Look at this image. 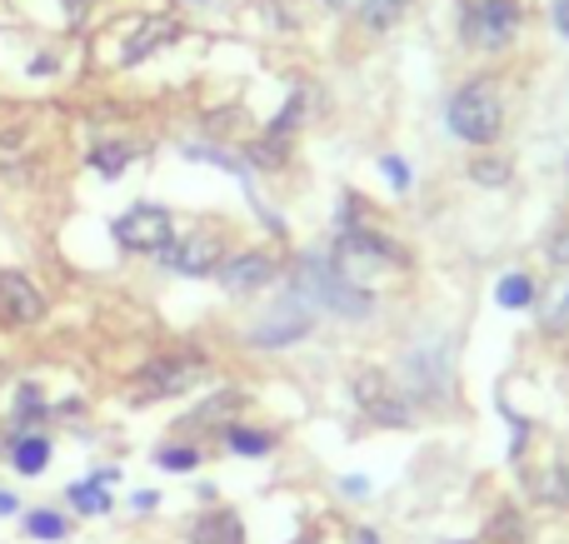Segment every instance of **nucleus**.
Segmentation results:
<instances>
[{
  "label": "nucleus",
  "mask_w": 569,
  "mask_h": 544,
  "mask_svg": "<svg viewBox=\"0 0 569 544\" xmlns=\"http://www.w3.org/2000/svg\"><path fill=\"white\" fill-rule=\"evenodd\" d=\"M555 26H560V36H569V0H555Z\"/></svg>",
  "instance_id": "nucleus-34"
},
{
  "label": "nucleus",
  "mask_w": 569,
  "mask_h": 544,
  "mask_svg": "<svg viewBox=\"0 0 569 544\" xmlns=\"http://www.w3.org/2000/svg\"><path fill=\"white\" fill-rule=\"evenodd\" d=\"M16 510H20L16 495H10V490H0V515H16Z\"/></svg>",
  "instance_id": "nucleus-36"
},
{
  "label": "nucleus",
  "mask_w": 569,
  "mask_h": 544,
  "mask_svg": "<svg viewBox=\"0 0 569 544\" xmlns=\"http://www.w3.org/2000/svg\"><path fill=\"white\" fill-rule=\"evenodd\" d=\"M50 460H56V445H50L40 430H26V435L10 440V465H16V475H46Z\"/></svg>",
  "instance_id": "nucleus-12"
},
{
  "label": "nucleus",
  "mask_w": 569,
  "mask_h": 544,
  "mask_svg": "<svg viewBox=\"0 0 569 544\" xmlns=\"http://www.w3.org/2000/svg\"><path fill=\"white\" fill-rule=\"evenodd\" d=\"M545 325H550V330H569V290L560 295V305H555L550 315H545Z\"/></svg>",
  "instance_id": "nucleus-31"
},
{
  "label": "nucleus",
  "mask_w": 569,
  "mask_h": 544,
  "mask_svg": "<svg viewBox=\"0 0 569 544\" xmlns=\"http://www.w3.org/2000/svg\"><path fill=\"white\" fill-rule=\"evenodd\" d=\"M246 405V395H236V390H226V395H210L206 405L196 410V415L186 420V425H216V420H226V415H236V410Z\"/></svg>",
  "instance_id": "nucleus-22"
},
{
  "label": "nucleus",
  "mask_w": 569,
  "mask_h": 544,
  "mask_svg": "<svg viewBox=\"0 0 569 544\" xmlns=\"http://www.w3.org/2000/svg\"><path fill=\"white\" fill-rule=\"evenodd\" d=\"M180 36V26L176 20H166V16H150V20H140L136 26V36L126 40V66H140V60L150 56V50H160V46H170V40Z\"/></svg>",
  "instance_id": "nucleus-13"
},
{
  "label": "nucleus",
  "mask_w": 569,
  "mask_h": 544,
  "mask_svg": "<svg viewBox=\"0 0 569 544\" xmlns=\"http://www.w3.org/2000/svg\"><path fill=\"white\" fill-rule=\"evenodd\" d=\"M295 295H300L305 305H320L340 320H370V310H375L370 290L355 285V280L335 265V255H315V250L295 260Z\"/></svg>",
  "instance_id": "nucleus-1"
},
{
  "label": "nucleus",
  "mask_w": 569,
  "mask_h": 544,
  "mask_svg": "<svg viewBox=\"0 0 569 544\" xmlns=\"http://www.w3.org/2000/svg\"><path fill=\"white\" fill-rule=\"evenodd\" d=\"M0 380H6V365H0Z\"/></svg>",
  "instance_id": "nucleus-38"
},
{
  "label": "nucleus",
  "mask_w": 569,
  "mask_h": 544,
  "mask_svg": "<svg viewBox=\"0 0 569 544\" xmlns=\"http://www.w3.org/2000/svg\"><path fill=\"white\" fill-rule=\"evenodd\" d=\"M220 260H226V245H220V235H210V230H196V235L186 240H170L166 250H160V265L176 270V275H216Z\"/></svg>",
  "instance_id": "nucleus-8"
},
{
  "label": "nucleus",
  "mask_w": 569,
  "mask_h": 544,
  "mask_svg": "<svg viewBox=\"0 0 569 544\" xmlns=\"http://www.w3.org/2000/svg\"><path fill=\"white\" fill-rule=\"evenodd\" d=\"M405 375H410V400H435L450 390V365H445V345L410 350L405 355Z\"/></svg>",
  "instance_id": "nucleus-11"
},
{
  "label": "nucleus",
  "mask_w": 569,
  "mask_h": 544,
  "mask_svg": "<svg viewBox=\"0 0 569 544\" xmlns=\"http://www.w3.org/2000/svg\"><path fill=\"white\" fill-rule=\"evenodd\" d=\"M276 275H280V265H276V255H266V250L230 255V260H220V270H216L220 290H230V295H256V290H266Z\"/></svg>",
  "instance_id": "nucleus-9"
},
{
  "label": "nucleus",
  "mask_w": 569,
  "mask_h": 544,
  "mask_svg": "<svg viewBox=\"0 0 569 544\" xmlns=\"http://www.w3.org/2000/svg\"><path fill=\"white\" fill-rule=\"evenodd\" d=\"M156 505H160V495H156V490H140V495L130 500V510H136V515H150V510H156Z\"/></svg>",
  "instance_id": "nucleus-32"
},
{
  "label": "nucleus",
  "mask_w": 569,
  "mask_h": 544,
  "mask_svg": "<svg viewBox=\"0 0 569 544\" xmlns=\"http://www.w3.org/2000/svg\"><path fill=\"white\" fill-rule=\"evenodd\" d=\"M200 375H206V355H196V350L160 355V360H150V365H140L136 400L140 405H150V400H176V395H186V390H196Z\"/></svg>",
  "instance_id": "nucleus-4"
},
{
  "label": "nucleus",
  "mask_w": 569,
  "mask_h": 544,
  "mask_svg": "<svg viewBox=\"0 0 569 544\" xmlns=\"http://www.w3.org/2000/svg\"><path fill=\"white\" fill-rule=\"evenodd\" d=\"M310 330H315V305H305L300 295H290V300H280L270 315H260L256 325H250V345L284 350V345H300Z\"/></svg>",
  "instance_id": "nucleus-7"
},
{
  "label": "nucleus",
  "mask_w": 569,
  "mask_h": 544,
  "mask_svg": "<svg viewBox=\"0 0 569 544\" xmlns=\"http://www.w3.org/2000/svg\"><path fill=\"white\" fill-rule=\"evenodd\" d=\"M40 315H46V295H40L20 270H0V320L26 330V325H36Z\"/></svg>",
  "instance_id": "nucleus-10"
},
{
  "label": "nucleus",
  "mask_w": 569,
  "mask_h": 544,
  "mask_svg": "<svg viewBox=\"0 0 569 544\" xmlns=\"http://www.w3.org/2000/svg\"><path fill=\"white\" fill-rule=\"evenodd\" d=\"M190 544H246V525L236 510H210L190 525Z\"/></svg>",
  "instance_id": "nucleus-14"
},
{
  "label": "nucleus",
  "mask_w": 569,
  "mask_h": 544,
  "mask_svg": "<svg viewBox=\"0 0 569 544\" xmlns=\"http://www.w3.org/2000/svg\"><path fill=\"white\" fill-rule=\"evenodd\" d=\"M66 500H70V510H80V515H110V490L90 475L76 480V485H66Z\"/></svg>",
  "instance_id": "nucleus-18"
},
{
  "label": "nucleus",
  "mask_w": 569,
  "mask_h": 544,
  "mask_svg": "<svg viewBox=\"0 0 569 544\" xmlns=\"http://www.w3.org/2000/svg\"><path fill=\"white\" fill-rule=\"evenodd\" d=\"M50 70H56V60H50V56H36V60H30V75H50Z\"/></svg>",
  "instance_id": "nucleus-35"
},
{
  "label": "nucleus",
  "mask_w": 569,
  "mask_h": 544,
  "mask_svg": "<svg viewBox=\"0 0 569 544\" xmlns=\"http://www.w3.org/2000/svg\"><path fill=\"white\" fill-rule=\"evenodd\" d=\"M186 160H206V165H220V170H230V175H246V165H240L230 150H216V145H186Z\"/></svg>",
  "instance_id": "nucleus-26"
},
{
  "label": "nucleus",
  "mask_w": 569,
  "mask_h": 544,
  "mask_svg": "<svg viewBox=\"0 0 569 544\" xmlns=\"http://www.w3.org/2000/svg\"><path fill=\"white\" fill-rule=\"evenodd\" d=\"M405 10H410V0H360L365 26H375V30H390Z\"/></svg>",
  "instance_id": "nucleus-23"
},
{
  "label": "nucleus",
  "mask_w": 569,
  "mask_h": 544,
  "mask_svg": "<svg viewBox=\"0 0 569 544\" xmlns=\"http://www.w3.org/2000/svg\"><path fill=\"white\" fill-rule=\"evenodd\" d=\"M20 530H26V540H46V544H60V540L70 535L66 515H56V510H30Z\"/></svg>",
  "instance_id": "nucleus-21"
},
{
  "label": "nucleus",
  "mask_w": 569,
  "mask_h": 544,
  "mask_svg": "<svg viewBox=\"0 0 569 544\" xmlns=\"http://www.w3.org/2000/svg\"><path fill=\"white\" fill-rule=\"evenodd\" d=\"M545 255H550V265L569 270V220L560 230H550V240H545Z\"/></svg>",
  "instance_id": "nucleus-28"
},
{
  "label": "nucleus",
  "mask_w": 569,
  "mask_h": 544,
  "mask_svg": "<svg viewBox=\"0 0 569 544\" xmlns=\"http://www.w3.org/2000/svg\"><path fill=\"white\" fill-rule=\"evenodd\" d=\"M156 465L170 470V475H190V470L200 465V450L196 445H166V450H156Z\"/></svg>",
  "instance_id": "nucleus-25"
},
{
  "label": "nucleus",
  "mask_w": 569,
  "mask_h": 544,
  "mask_svg": "<svg viewBox=\"0 0 569 544\" xmlns=\"http://www.w3.org/2000/svg\"><path fill=\"white\" fill-rule=\"evenodd\" d=\"M490 540H500V544H525V520H520V510H515V505L495 510V520H490Z\"/></svg>",
  "instance_id": "nucleus-24"
},
{
  "label": "nucleus",
  "mask_w": 569,
  "mask_h": 544,
  "mask_svg": "<svg viewBox=\"0 0 569 544\" xmlns=\"http://www.w3.org/2000/svg\"><path fill=\"white\" fill-rule=\"evenodd\" d=\"M470 180H475V185H485V190H495V185H505V180H510V165H505V160H475Z\"/></svg>",
  "instance_id": "nucleus-27"
},
{
  "label": "nucleus",
  "mask_w": 569,
  "mask_h": 544,
  "mask_svg": "<svg viewBox=\"0 0 569 544\" xmlns=\"http://www.w3.org/2000/svg\"><path fill=\"white\" fill-rule=\"evenodd\" d=\"M110 235H116V245L130 250V255H160V250L176 240V220H170L166 205H130L126 215L110 225Z\"/></svg>",
  "instance_id": "nucleus-6"
},
{
  "label": "nucleus",
  "mask_w": 569,
  "mask_h": 544,
  "mask_svg": "<svg viewBox=\"0 0 569 544\" xmlns=\"http://www.w3.org/2000/svg\"><path fill=\"white\" fill-rule=\"evenodd\" d=\"M220 440H226V450L240 460H266L270 450H276V435H270V430H250V425H226Z\"/></svg>",
  "instance_id": "nucleus-15"
},
{
  "label": "nucleus",
  "mask_w": 569,
  "mask_h": 544,
  "mask_svg": "<svg viewBox=\"0 0 569 544\" xmlns=\"http://www.w3.org/2000/svg\"><path fill=\"white\" fill-rule=\"evenodd\" d=\"M535 500L550 510H569V460H555L535 475Z\"/></svg>",
  "instance_id": "nucleus-17"
},
{
  "label": "nucleus",
  "mask_w": 569,
  "mask_h": 544,
  "mask_svg": "<svg viewBox=\"0 0 569 544\" xmlns=\"http://www.w3.org/2000/svg\"><path fill=\"white\" fill-rule=\"evenodd\" d=\"M340 495L345 500H370V480H365V475H345L340 480Z\"/></svg>",
  "instance_id": "nucleus-30"
},
{
  "label": "nucleus",
  "mask_w": 569,
  "mask_h": 544,
  "mask_svg": "<svg viewBox=\"0 0 569 544\" xmlns=\"http://www.w3.org/2000/svg\"><path fill=\"white\" fill-rule=\"evenodd\" d=\"M495 305H500V310H530L535 305V280L520 275V270H515V275H505L500 285H495Z\"/></svg>",
  "instance_id": "nucleus-20"
},
{
  "label": "nucleus",
  "mask_w": 569,
  "mask_h": 544,
  "mask_svg": "<svg viewBox=\"0 0 569 544\" xmlns=\"http://www.w3.org/2000/svg\"><path fill=\"white\" fill-rule=\"evenodd\" d=\"M136 160V145H120V140H100L96 150H90V170L106 180H120V170Z\"/></svg>",
  "instance_id": "nucleus-19"
},
{
  "label": "nucleus",
  "mask_w": 569,
  "mask_h": 544,
  "mask_svg": "<svg viewBox=\"0 0 569 544\" xmlns=\"http://www.w3.org/2000/svg\"><path fill=\"white\" fill-rule=\"evenodd\" d=\"M445 125H450L460 140H470V145H490V140H500V130H505L500 85L485 80V75L470 80V85H460L450 95V105H445Z\"/></svg>",
  "instance_id": "nucleus-2"
},
{
  "label": "nucleus",
  "mask_w": 569,
  "mask_h": 544,
  "mask_svg": "<svg viewBox=\"0 0 569 544\" xmlns=\"http://www.w3.org/2000/svg\"><path fill=\"white\" fill-rule=\"evenodd\" d=\"M300 544H320V540H315V535H305V540H300Z\"/></svg>",
  "instance_id": "nucleus-37"
},
{
  "label": "nucleus",
  "mask_w": 569,
  "mask_h": 544,
  "mask_svg": "<svg viewBox=\"0 0 569 544\" xmlns=\"http://www.w3.org/2000/svg\"><path fill=\"white\" fill-rule=\"evenodd\" d=\"M355 405L365 410V420H375V425H385V430L415 425L410 390H400L390 375H380V370H360V375H355Z\"/></svg>",
  "instance_id": "nucleus-5"
},
{
  "label": "nucleus",
  "mask_w": 569,
  "mask_h": 544,
  "mask_svg": "<svg viewBox=\"0 0 569 544\" xmlns=\"http://www.w3.org/2000/svg\"><path fill=\"white\" fill-rule=\"evenodd\" d=\"M46 415H50V405H46V395H40V385H36V380H26V385L16 390V410H10V430H16V435H26V430H36Z\"/></svg>",
  "instance_id": "nucleus-16"
},
{
  "label": "nucleus",
  "mask_w": 569,
  "mask_h": 544,
  "mask_svg": "<svg viewBox=\"0 0 569 544\" xmlns=\"http://www.w3.org/2000/svg\"><path fill=\"white\" fill-rule=\"evenodd\" d=\"M520 30V0H460V36L475 50H505Z\"/></svg>",
  "instance_id": "nucleus-3"
},
{
  "label": "nucleus",
  "mask_w": 569,
  "mask_h": 544,
  "mask_svg": "<svg viewBox=\"0 0 569 544\" xmlns=\"http://www.w3.org/2000/svg\"><path fill=\"white\" fill-rule=\"evenodd\" d=\"M350 544H380V530H370V525H355V530H350Z\"/></svg>",
  "instance_id": "nucleus-33"
},
{
  "label": "nucleus",
  "mask_w": 569,
  "mask_h": 544,
  "mask_svg": "<svg viewBox=\"0 0 569 544\" xmlns=\"http://www.w3.org/2000/svg\"><path fill=\"white\" fill-rule=\"evenodd\" d=\"M380 165H385V175H390V185H395V190H410V165H405L400 155H385Z\"/></svg>",
  "instance_id": "nucleus-29"
}]
</instances>
